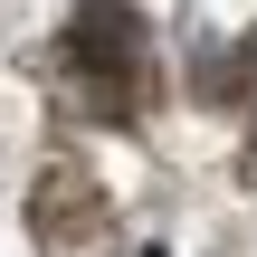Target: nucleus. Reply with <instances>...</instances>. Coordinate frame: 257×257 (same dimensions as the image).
<instances>
[{
	"label": "nucleus",
	"mask_w": 257,
	"mask_h": 257,
	"mask_svg": "<svg viewBox=\"0 0 257 257\" xmlns=\"http://www.w3.org/2000/svg\"><path fill=\"white\" fill-rule=\"evenodd\" d=\"M67 57H76L86 76H105V86H134V67H143V19H134L124 0H76Z\"/></svg>",
	"instance_id": "nucleus-1"
}]
</instances>
